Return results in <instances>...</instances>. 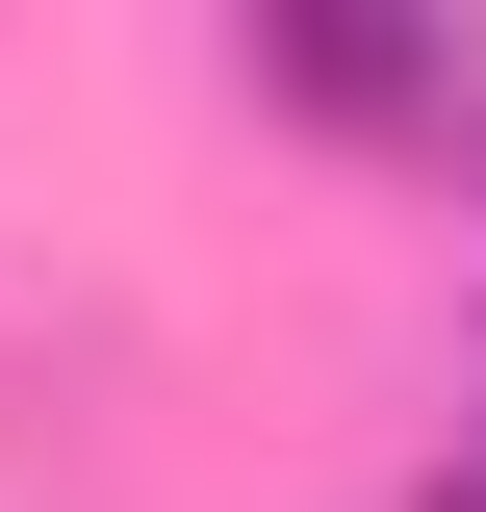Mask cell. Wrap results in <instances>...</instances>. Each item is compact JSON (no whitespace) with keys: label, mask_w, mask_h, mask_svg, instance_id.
<instances>
[{"label":"cell","mask_w":486,"mask_h":512,"mask_svg":"<svg viewBox=\"0 0 486 512\" xmlns=\"http://www.w3.org/2000/svg\"><path fill=\"white\" fill-rule=\"evenodd\" d=\"M461 512H486V487H461Z\"/></svg>","instance_id":"obj_2"},{"label":"cell","mask_w":486,"mask_h":512,"mask_svg":"<svg viewBox=\"0 0 486 512\" xmlns=\"http://www.w3.org/2000/svg\"><path fill=\"white\" fill-rule=\"evenodd\" d=\"M256 77H282L307 128H435V154H486V52H435V26H256Z\"/></svg>","instance_id":"obj_1"}]
</instances>
